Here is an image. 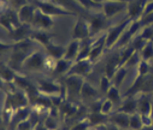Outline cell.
<instances>
[{"instance_id":"cell-14","label":"cell","mask_w":153,"mask_h":130,"mask_svg":"<svg viewBox=\"0 0 153 130\" xmlns=\"http://www.w3.org/2000/svg\"><path fill=\"white\" fill-rule=\"evenodd\" d=\"M100 91H98V89H96L93 85L85 80L82 85L81 92H80V100L82 102L92 103L99 99V97H98Z\"/></svg>"},{"instance_id":"cell-20","label":"cell","mask_w":153,"mask_h":130,"mask_svg":"<svg viewBox=\"0 0 153 130\" xmlns=\"http://www.w3.org/2000/svg\"><path fill=\"white\" fill-rule=\"evenodd\" d=\"M81 42H82V40L72 39L70 43L67 45V47H66V51H65V54L63 58L70 60V61H73V62L76 61L79 55L80 48H81Z\"/></svg>"},{"instance_id":"cell-40","label":"cell","mask_w":153,"mask_h":130,"mask_svg":"<svg viewBox=\"0 0 153 130\" xmlns=\"http://www.w3.org/2000/svg\"><path fill=\"white\" fill-rule=\"evenodd\" d=\"M77 3H79L81 6L86 10H94L100 8L101 9V4L96 3L93 0H75Z\"/></svg>"},{"instance_id":"cell-10","label":"cell","mask_w":153,"mask_h":130,"mask_svg":"<svg viewBox=\"0 0 153 130\" xmlns=\"http://www.w3.org/2000/svg\"><path fill=\"white\" fill-rule=\"evenodd\" d=\"M107 17L102 13H94L87 19L89 22V28H90V38H95L105 29L106 23H107Z\"/></svg>"},{"instance_id":"cell-7","label":"cell","mask_w":153,"mask_h":130,"mask_svg":"<svg viewBox=\"0 0 153 130\" xmlns=\"http://www.w3.org/2000/svg\"><path fill=\"white\" fill-rule=\"evenodd\" d=\"M71 38L78 40L90 38V28L87 19L83 18L82 16H77V19L71 30Z\"/></svg>"},{"instance_id":"cell-13","label":"cell","mask_w":153,"mask_h":130,"mask_svg":"<svg viewBox=\"0 0 153 130\" xmlns=\"http://www.w3.org/2000/svg\"><path fill=\"white\" fill-rule=\"evenodd\" d=\"M149 0H131L127 7V15L131 20H139Z\"/></svg>"},{"instance_id":"cell-17","label":"cell","mask_w":153,"mask_h":130,"mask_svg":"<svg viewBox=\"0 0 153 130\" xmlns=\"http://www.w3.org/2000/svg\"><path fill=\"white\" fill-rule=\"evenodd\" d=\"M136 95L138 97L137 112L140 115H151L153 103L148 96V93H138Z\"/></svg>"},{"instance_id":"cell-29","label":"cell","mask_w":153,"mask_h":130,"mask_svg":"<svg viewBox=\"0 0 153 130\" xmlns=\"http://www.w3.org/2000/svg\"><path fill=\"white\" fill-rule=\"evenodd\" d=\"M141 59L150 62L153 59V39L145 42L143 47L139 50Z\"/></svg>"},{"instance_id":"cell-32","label":"cell","mask_w":153,"mask_h":130,"mask_svg":"<svg viewBox=\"0 0 153 130\" xmlns=\"http://www.w3.org/2000/svg\"><path fill=\"white\" fill-rule=\"evenodd\" d=\"M1 27H3V29H5L9 33L12 32V31L16 28L13 21L11 20L10 16L8 15L7 12L1 13Z\"/></svg>"},{"instance_id":"cell-35","label":"cell","mask_w":153,"mask_h":130,"mask_svg":"<svg viewBox=\"0 0 153 130\" xmlns=\"http://www.w3.org/2000/svg\"><path fill=\"white\" fill-rule=\"evenodd\" d=\"M112 86V80L110 77H108L107 75L103 74L100 77V81H99V91L101 93L106 94L108 92V90L110 89Z\"/></svg>"},{"instance_id":"cell-55","label":"cell","mask_w":153,"mask_h":130,"mask_svg":"<svg viewBox=\"0 0 153 130\" xmlns=\"http://www.w3.org/2000/svg\"><path fill=\"white\" fill-rule=\"evenodd\" d=\"M29 1H30V0H29Z\"/></svg>"},{"instance_id":"cell-8","label":"cell","mask_w":153,"mask_h":130,"mask_svg":"<svg viewBox=\"0 0 153 130\" xmlns=\"http://www.w3.org/2000/svg\"><path fill=\"white\" fill-rule=\"evenodd\" d=\"M129 2L126 1H114V0H105L101 4V11L107 18H111L117 14L127 10Z\"/></svg>"},{"instance_id":"cell-31","label":"cell","mask_w":153,"mask_h":130,"mask_svg":"<svg viewBox=\"0 0 153 130\" xmlns=\"http://www.w3.org/2000/svg\"><path fill=\"white\" fill-rule=\"evenodd\" d=\"M127 70H128V68H127L126 66H122V67L118 68L117 71L115 72L114 75L111 78L112 84L117 86V87H120L121 84H122L123 81L125 80V78H126Z\"/></svg>"},{"instance_id":"cell-26","label":"cell","mask_w":153,"mask_h":130,"mask_svg":"<svg viewBox=\"0 0 153 130\" xmlns=\"http://www.w3.org/2000/svg\"><path fill=\"white\" fill-rule=\"evenodd\" d=\"M119 67V52L116 53L115 55L111 56L110 58L107 60L105 64V75H107L108 77L112 78L115 72L117 71V69Z\"/></svg>"},{"instance_id":"cell-25","label":"cell","mask_w":153,"mask_h":130,"mask_svg":"<svg viewBox=\"0 0 153 130\" xmlns=\"http://www.w3.org/2000/svg\"><path fill=\"white\" fill-rule=\"evenodd\" d=\"M73 63H74L73 61H70V60H67L65 58L56 60L53 72L58 75H64V76H66L69 72V70L71 69Z\"/></svg>"},{"instance_id":"cell-27","label":"cell","mask_w":153,"mask_h":130,"mask_svg":"<svg viewBox=\"0 0 153 130\" xmlns=\"http://www.w3.org/2000/svg\"><path fill=\"white\" fill-rule=\"evenodd\" d=\"M137 51L131 44H128L119 49V67L125 66L130 57L133 55L134 52Z\"/></svg>"},{"instance_id":"cell-30","label":"cell","mask_w":153,"mask_h":130,"mask_svg":"<svg viewBox=\"0 0 153 130\" xmlns=\"http://www.w3.org/2000/svg\"><path fill=\"white\" fill-rule=\"evenodd\" d=\"M106 98L110 99L112 102L114 103V105H118V107L121 105L122 103V96L120 94V90H119V87L115 86L112 84V86L110 87V89L108 90V92L106 93Z\"/></svg>"},{"instance_id":"cell-51","label":"cell","mask_w":153,"mask_h":130,"mask_svg":"<svg viewBox=\"0 0 153 130\" xmlns=\"http://www.w3.org/2000/svg\"><path fill=\"white\" fill-rule=\"evenodd\" d=\"M114 1H126V2H130L131 0H114Z\"/></svg>"},{"instance_id":"cell-34","label":"cell","mask_w":153,"mask_h":130,"mask_svg":"<svg viewBox=\"0 0 153 130\" xmlns=\"http://www.w3.org/2000/svg\"><path fill=\"white\" fill-rule=\"evenodd\" d=\"M143 127L141 115L138 113H134L130 116V121H129V129L131 130H140Z\"/></svg>"},{"instance_id":"cell-5","label":"cell","mask_w":153,"mask_h":130,"mask_svg":"<svg viewBox=\"0 0 153 130\" xmlns=\"http://www.w3.org/2000/svg\"><path fill=\"white\" fill-rule=\"evenodd\" d=\"M35 85L38 91L41 94L52 96V95H58V94H64L65 95V89L61 84L54 80L47 79V78H38L35 81Z\"/></svg>"},{"instance_id":"cell-9","label":"cell","mask_w":153,"mask_h":130,"mask_svg":"<svg viewBox=\"0 0 153 130\" xmlns=\"http://www.w3.org/2000/svg\"><path fill=\"white\" fill-rule=\"evenodd\" d=\"M141 28H142V25H141L139 20H133V21L129 24L128 27L125 29V31H124L123 35L121 36L119 42L117 43L115 48L120 49L124 47V46L130 44V42L138 35V33L140 32Z\"/></svg>"},{"instance_id":"cell-49","label":"cell","mask_w":153,"mask_h":130,"mask_svg":"<svg viewBox=\"0 0 153 130\" xmlns=\"http://www.w3.org/2000/svg\"><path fill=\"white\" fill-rule=\"evenodd\" d=\"M107 129L108 130H121V128L119 126L115 125V124L111 123V122H108L107 123Z\"/></svg>"},{"instance_id":"cell-41","label":"cell","mask_w":153,"mask_h":130,"mask_svg":"<svg viewBox=\"0 0 153 130\" xmlns=\"http://www.w3.org/2000/svg\"><path fill=\"white\" fill-rule=\"evenodd\" d=\"M141 61V56L139 51H135L134 54L130 57V59L127 61L125 66L127 68H132V67H137V65L139 64V62Z\"/></svg>"},{"instance_id":"cell-21","label":"cell","mask_w":153,"mask_h":130,"mask_svg":"<svg viewBox=\"0 0 153 130\" xmlns=\"http://www.w3.org/2000/svg\"><path fill=\"white\" fill-rule=\"evenodd\" d=\"M29 38L36 42L37 44L45 47L49 43L52 41V35L49 33L47 30H41V29H33L32 33L30 34Z\"/></svg>"},{"instance_id":"cell-42","label":"cell","mask_w":153,"mask_h":130,"mask_svg":"<svg viewBox=\"0 0 153 130\" xmlns=\"http://www.w3.org/2000/svg\"><path fill=\"white\" fill-rule=\"evenodd\" d=\"M16 130H33V124L28 118L26 120L20 121V122L15 126Z\"/></svg>"},{"instance_id":"cell-54","label":"cell","mask_w":153,"mask_h":130,"mask_svg":"<svg viewBox=\"0 0 153 130\" xmlns=\"http://www.w3.org/2000/svg\"><path fill=\"white\" fill-rule=\"evenodd\" d=\"M89 130H93V129H92V127H91V128H90V129H89Z\"/></svg>"},{"instance_id":"cell-4","label":"cell","mask_w":153,"mask_h":130,"mask_svg":"<svg viewBox=\"0 0 153 130\" xmlns=\"http://www.w3.org/2000/svg\"><path fill=\"white\" fill-rule=\"evenodd\" d=\"M47 57V53H44L41 50L36 49L32 53L27 56L24 63L22 65V69L26 71L39 72L45 69V60Z\"/></svg>"},{"instance_id":"cell-1","label":"cell","mask_w":153,"mask_h":130,"mask_svg":"<svg viewBox=\"0 0 153 130\" xmlns=\"http://www.w3.org/2000/svg\"><path fill=\"white\" fill-rule=\"evenodd\" d=\"M85 78L79 75H66L64 80L65 98L72 102L80 100V92ZM77 103V102H76Z\"/></svg>"},{"instance_id":"cell-19","label":"cell","mask_w":153,"mask_h":130,"mask_svg":"<svg viewBox=\"0 0 153 130\" xmlns=\"http://www.w3.org/2000/svg\"><path fill=\"white\" fill-rule=\"evenodd\" d=\"M131 115L124 112L115 110L113 113L109 115L108 122H111L115 125L119 126L121 129H129V121Z\"/></svg>"},{"instance_id":"cell-24","label":"cell","mask_w":153,"mask_h":130,"mask_svg":"<svg viewBox=\"0 0 153 130\" xmlns=\"http://www.w3.org/2000/svg\"><path fill=\"white\" fill-rule=\"evenodd\" d=\"M32 112V108L30 106H26V107H22V108H18L16 109L15 112H14L12 119H11V124H14V125H17L20 121L26 120L30 117V114Z\"/></svg>"},{"instance_id":"cell-46","label":"cell","mask_w":153,"mask_h":130,"mask_svg":"<svg viewBox=\"0 0 153 130\" xmlns=\"http://www.w3.org/2000/svg\"><path fill=\"white\" fill-rule=\"evenodd\" d=\"M153 12V0H149L148 2H147L146 6H145V9H144V12H143V15H147V14L149 13H152Z\"/></svg>"},{"instance_id":"cell-37","label":"cell","mask_w":153,"mask_h":130,"mask_svg":"<svg viewBox=\"0 0 153 130\" xmlns=\"http://www.w3.org/2000/svg\"><path fill=\"white\" fill-rule=\"evenodd\" d=\"M138 36H139L141 39L145 40V41L153 39V25H148V26L142 27L140 32L138 33Z\"/></svg>"},{"instance_id":"cell-53","label":"cell","mask_w":153,"mask_h":130,"mask_svg":"<svg viewBox=\"0 0 153 130\" xmlns=\"http://www.w3.org/2000/svg\"><path fill=\"white\" fill-rule=\"evenodd\" d=\"M57 130H64V129H62V128H58V129H57Z\"/></svg>"},{"instance_id":"cell-50","label":"cell","mask_w":153,"mask_h":130,"mask_svg":"<svg viewBox=\"0 0 153 130\" xmlns=\"http://www.w3.org/2000/svg\"><path fill=\"white\" fill-rule=\"evenodd\" d=\"M140 130H153V124L149 126H143Z\"/></svg>"},{"instance_id":"cell-43","label":"cell","mask_w":153,"mask_h":130,"mask_svg":"<svg viewBox=\"0 0 153 130\" xmlns=\"http://www.w3.org/2000/svg\"><path fill=\"white\" fill-rule=\"evenodd\" d=\"M139 21L141 23V25H142V27H144V26H148V25H153V12L142 16L139 19Z\"/></svg>"},{"instance_id":"cell-28","label":"cell","mask_w":153,"mask_h":130,"mask_svg":"<svg viewBox=\"0 0 153 130\" xmlns=\"http://www.w3.org/2000/svg\"><path fill=\"white\" fill-rule=\"evenodd\" d=\"M86 118L89 120L91 126L99 125V124L103 123H108V118L109 116L102 114L101 112H95V111H89Z\"/></svg>"},{"instance_id":"cell-48","label":"cell","mask_w":153,"mask_h":130,"mask_svg":"<svg viewBox=\"0 0 153 130\" xmlns=\"http://www.w3.org/2000/svg\"><path fill=\"white\" fill-rule=\"evenodd\" d=\"M92 129L93 130H108L107 129V123H103V124H99V125L92 126Z\"/></svg>"},{"instance_id":"cell-2","label":"cell","mask_w":153,"mask_h":130,"mask_svg":"<svg viewBox=\"0 0 153 130\" xmlns=\"http://www.w3.org/2000/svg\"><path fill=\"white\" fill-rule=\"evenodd\" d=\"M133 21L130 18H125L123 21H121L118 24L111 26L110 28H108L106 30V42H105V48L106 50H111L116 47L117 43L119 42V40L121 38V36L123 35L124 31L127 27L129 26V24Z\"/></svg>"},{"instance_id":"cell-47","label":"cell","mask_w":153,"mask_h":130,"mask_svg":"<svg viewBox=\"0 0 153 130\" xmlns=\"http://www.w3.org/2000/svg\"><path fill=\"white\" fill-rule=\"evenodd\" d=\"M33 130H49L47 127H46V125L44 124V122L42 121H40V122H38L36 124L35 126L33 127Z\"/></svg>"},{"instance_id":"cell-18","label":"cell","mask_w":153,"mask_h":130,"mask_svg":"<svg viewBox=\"0 0 153 130\" xmlns=\"http://www.w3.org/2000/svg\"><path fill=\"white\" fill-rule=\"evenodd\" d=\"M36 6L35 4L32 3H27L23 5L21 8H19L17 10V15H18L19 21L21 22V24H29L31 23V20L33 18L34 12H35Z\"/></svg>"},{"instance_id":"cell-36","label":"cell","mask_w":153,"mask_h":130,"mask_svg":"<svg viewBox=\"0 0 153 130\" xmlns=\"http://www.w3.org/2000/svg\"><path fill=\"white\" fill-rule=\"evenodd\" d=\"M91 127V124L87 118H82L76 121L68 130H89Z\"/></svg>"},{"instance_id":"cell-22","label":"cell","mask_w":153,"mask_h":130,"mask_svg":"<svg viewBox=\"0 0 153 130\" xmlns=\"http://www.w3.org/2000/svg\"><path fill=\"white\" fill-rule=\"evenodd\" d=\"M18 71L12 68L8 63H1L0 67V78L1 82L3 83H14V80L16 78V75Z\"/></svg>"},{"instance_id":"cell-11","label":"cell","mask_w":153,"mask_h":130,"mask_svg":"<svg viewBox=\"0 0 153 130\" xmlns=\"http://www.w3.org/2000/svg\"><path fill=\"white\" fill-rule=\"evenodd\" d=\"M94 63L90 59H82L77 60L73 63L71 69L69 70L67 75H79V76L86 77L91 73Z\"/></svg>"},{"instance_id":"cell-15","label":"cell","mask_w":153,"mask_h":130,"mask_svg":"<svg viewBox=\"0 0 153 130\" xmlns=\"http://www.w3.org/2000/svg\"><path fill=\"white\" fill-rule=\"evenodd\" d=\"M137 106H138V97L137 95H130L126 96L123 99L121 105L116 110L124 112L129 115H132L134 113H137Z\"/></svg>"},{"instance_id":"cell-16","label":"cell","mask_w":153,"mask_h":130,"mask_svg":"<svg viewBox=\"0 0 153 130\" xmlns=\"http://www.w3.org/2000/svg\"><path fill=\"white\" fill-rule=\"evenodd\" d=\"M80 106L78 105V103L76 102H72L67 99H65L63 101V103L59 106L58 110L61 116H63L64 119H69V118L74 117V115H76L78 113Z\"/></svg>"},{"instance_id":"cell-44","label":"cell","mask_w":153,"mask_h":130,"mask_svg":"<svg viewBox=\"0 0 153 130\" xmlns=\"http://www.w3.org/2000/svg\"><path fill=\"white\" fill-rule=\"evenodd\" d=\"M9 3L11 5V8H13V9H15L17 11L23 5L29 3V0H9Z\"/></svg>"},{"instance_id":"cell-12","label":"cell","mask_w":153,"mask_h":130,"mask_svg":"<svg viewBox=\"0 0 153 130\" xmlns=\"http://www.w3.org/2000/svg\"><path fill=\"white\" fill-rule=\"evenodd\" d=\"M105 42H106V31L101 33L100 35H98L96 38H95V40H93L90 55H89V59L93 63L96 62L97 60L102 56L103 52L106 50Z\"/></svg>"},{"instance_id":"cell-52","label":"cell","mask_w":153,"mask_h":130,"mask_svg":"<svg viewBox=\"0 0 153 130\" xmlns=\"http://www.w3.org/2000/svg\"><path fill=\"white\" fill-rule=\"evenodd\" d=\"M151 116H152V119H153V107H152V112H151Z\"/></svg>"},{"instance_id":"cell-33","label":"cell","mask_w":153,"mask_h":130,"mask_svg":"<svg viewBox=\"0 0 153 130\" xmlns=\"http://www.w3.org/2000/svg\"><path fill=\"white\" fill-rule=\"evenodd\" d=\"M114 103L112 102L110 99L108 98H104L102 100V103H101V107H100V112L102 114L106 115V116H109L110 114H112L114 110Z\"/></svg>"},{"instance_id":"cell-38","label":"cell","mask_w":153,"mask_h":130,"mask_svg":"<svg viewBox=\"0 0 153 130\" xmlns=\"http://www.w3.org/2000/svg\"><path fill=\"white\" fill-rule=\"evenodd\" d=\"M43 122L46 125V127L49 129V130H57L59 127V123L57 121V118L54 117V116H51L50 114H48L44 119H43Z\"/></svg>"},{"instance_id":"cell-39","label":"cell","mask_w":153,"mask_h":130,"mask_svg":"<svg viewBox=\"0 0 153 130\" xmlns=\"http://www.w3.org/2000/svg\"><path fill=\"white\" fill-rule=\"evenodd\" d=\"M136 71H137V75H139V76H146V75H148L150 73L149 62L141 59V61L136 67Z\"/></svg>"},{"instance_id":"cell-23","label":"cell","mask_w":153,"mask_h":130,"mask_svg":"<svg viewBox=\"0 0 153 130\" xmlns=\"http://www.w3.org/2000/svg\"><path fill=\"white\" fill-rule=\"evenodd\" d=\"M44 48L46 50V53L55 60L63 58L66 51V47L60 44H56V43L53 42V40L48 45H46Z\"/></svg>"},{"instance_id":"cell-6","label":"cell","mask_w":153,"mask_h":130,"mask_svg":"<svg viewBox=\"0 0 153 130\" xmlns=\"http://www.w3.org/2000/svg\"><path fill=\"white\" fill-rule=\"evenodd\" d=\"M30 25L33 29H41L48 31L54 26V20L52 16L47 15L44 12H42L39 8L36 7Z\"/></svg>"},{"instance_id":"cell-3","label":"cell","mask_w":153,"mask_h":130,"mask_svg":"<svg viewBox=\"0 0 153 130\" xmlns=\"http://www.w3.org/2000/svg\"><path fill=\"white\" fill-rule=\"evenodd\" d=\"M35 6L39 8L42 12L47 14L49 16H59V17H64V16H78L74 11H70L68 9H65L63 6L57 5L53 2L47 1V0H36L34 2Z\"/></svg>"},{"instance_id":"cell-45","label":"cell","mask_w":153,"mask_h":130,"mask_svg":"<svg viewBox=\"0 0 153 130\" xmlns=\"http://www.w3.org/2000/svg\"><path fill=\"white\" fill-rule=\"evenodd\" d=\"M141 119H142L143 126H149L153 124V119L151 115H141Z\"/></svg>"}]
</instances>
